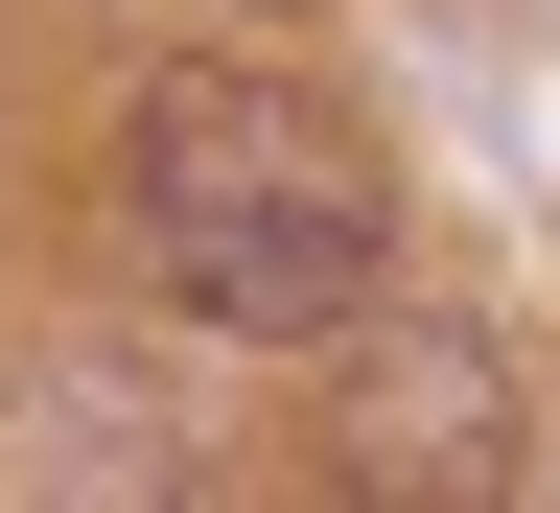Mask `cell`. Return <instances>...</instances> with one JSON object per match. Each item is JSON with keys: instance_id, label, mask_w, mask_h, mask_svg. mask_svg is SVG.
<instances>
[{"instance_id": "cell-2", "label": "cell", "mask_w": 560, "mask_h": 513, "mask_svg": "<svg viewBox=\"0 0 560 513\" xmlns=\"http://www.w3.org/2000/svg\"><path fill=\"white\" fill-rule=\"evenodd\" d=\"M327 350H350L327 374V490L350 513H490L514 490V350H490L467 304H374Z\"/></svg>"}, {"instance_id": "cell-3", "label": "cell", "mask_w": 560, "mask_h": 513, "mask_svg": "<svg viewBox=\"0 0 560 513\" xmlns=\"http://www.w3.org/2000/svg\"><path fill=\"white\" fill-rule=\"evenodd\" d=\"M24 513H187V420L140 350H47L24 374Z\"/></svg>"}, {"instance_id": "cell-1", "label": "cell", "mask_w": 560, "mask_h": 513, "mask_svg": "<svg viewBox=\"0 0 560 513\" xmlns=\"http://www.w3.org/2000/svg\"><path fill=\"white\" fill-rule=\"evenodd\" d=\"M117 187H140V257H164L187 327H257V350L374 327L397 187H374V140H350L327 94H280V70H140Z\"/></svg>"}]
</instances>
